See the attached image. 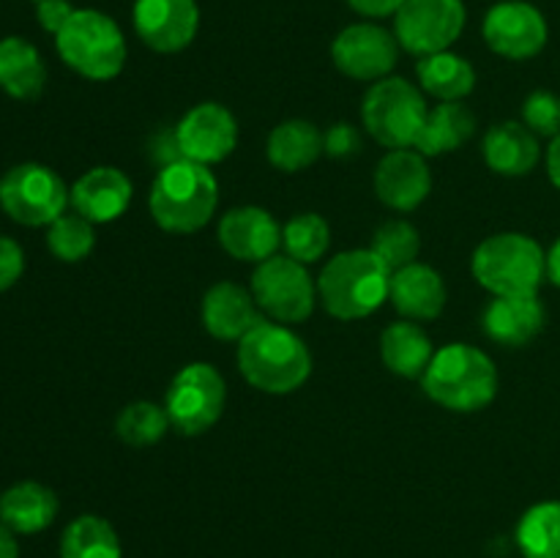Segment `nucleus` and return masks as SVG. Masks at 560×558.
I'll list each match as a JSON object with an SVG mask.
<instances>
[{
	"instance_id": "obj_1",
	"label": "nucleus",
	"mask_w": 560,
	"mask_h": 558,
	"mask_svg": "<svg viewBox=\"0 0 560 558\" xmlns=\"http://www.w3.org/2000/svg\"><path fill=\"white\" fill-rule=\"evenodd\" d=\"M219 184L208 164L178 159L156 173L148 195L153 219L162 230L175 235L202 230L217 213Z\"/></svg>"
},
{
	"instance_id": "obj_2",
	"label": "nucleus",
	"mask_w": 560,
	"mask_h": 558,
	"mask_svg": "<svg viewBox=\"0 0 560 558\" xmlns=\"http://www.w3.org/2000/svg\"><path fill=\"white\" fill-rule=\"evenodd\" d=\"M392 288V271L372 249L339 252L317 279V299L339 321H361L383 306Z\"/></svg>"
},
{
	"instance_id": "obj_3",
	"label": "nucleus",
	"mask_w": 560,
	"mask_h": 558,
	"mask_svg": "<svg viewBox=\"0 0 560 558\" xmlns=\"http://www.w3.org/2000/svg\"><path fill=\"white\" fill-rule=\"evenodd\" d=\"M238 367L260 392L290 394L310 377L312 353L288 326L262 321L238 342Z\"/></svg>"
},
{
	"instance_id": "obj_4",
	"label": "nucleus",
	"mask_w": 560,
	"mask_h": 558,
	"mask_svg": "<svg viewBox=\"0 0 560 558\" xmlns=\"http://www.w3.org/2000/svg\"><path fill=\"white\" fill-rule=\"evenodd\" d=\"M421 381L427 397L457 414L487 408L498 394L495 361L468 342H454L435 350Z\"/></svg>"
},
{
	"instance_id": "obj_5",
	"label": "nucleus",
	"mask_w": 560,
	"mask_h": 558,
	"mask_svg": "<svg viewBox=\"0 0 560 558\" xmlns=\"http://www.w3.org/2000/svg\"><path fill=\"white\" fill-rule=\"evenodd\" d=\"M474 277L492 295L539 293L547 277V255L525 233H498L474 252Z\"/></svg>"
},
{
	"instance_id": "obj_6",
	"label": "nucleus",
	"mask_w": 560,
	"mask_h": 558,
	"mask_svg": "<svg viewBox=\"0 0 560 558\" xmlns=\"http://www.w3.org/2000/svg\"><path fill=\"white\" fill-rule=\"evenodd\" d=\"M55 47L66 66L88 80H113L124 71L126 38L113 16L96 9H77L63 31L55 36Z\"/></svg>"
},
{
	"instance_id": "obj_7",
	"label": "nucleus",
	"mask_w": 560,
	"mask_h": 558,
	"mask_svg": "<svg viewBox=\"0 0 560 558\" xmlns=\"http://www.w3.org/2000/svg\"><path fill=\"white\" fill-rule=\"evenodd\" d=\"M427 102L419 88L405 77H383L366 91L361 104V120L366 131L375 137L381 146L392 148H413L421 126L427 120Z\"/></svg>"
},
{
	"instance_id": "obj_8",
	"label": "nucleus",
	"mask_w": 560,
	"mask_h": 558,
	"mask_svg": "<svg viewBox=\"0 0 560 558\" xmlns=\"http://www.w3.org/2000/svg\"><path fill=\"white\" fill-rule=\"evenodd\" d=\"M69 202L71 189L47 164H16L0 178V208L27 228L52 224Z\"/></svg>"
},
{
	"instance_id": "obj_9",
	"label": "nucleus",
	"mask_w": 560,
	"mask_h": 558,
	"mask_svg": "<svg viewBox=\"0 0 560 558\" xmlns=\"http://www.w3.org/2000/svg\"><path fill=\"white\" fill-rule=\"evenodd\" d=\"M224 403H228V386L217 367L208 361H195L173 377L164 410L170 416V425L180 435H202L222 419Z\"/></svg>"
},
{
	"instance_id": "obj_10",
	"label": "nucleus",
	"mask_w": 560,
	"mask_h": 558,
	"mask_svg": "<svg viewBox=\"0 0 560 558\" xmlns=\"http://www.w3.org/2000/svg\"><path fill=\"white\" fill-rule=\"evenodd\" d=\"M252 295L277 323H301L315 310L317 284L312 282L304 263L290 255H273L257 263L252 274Z\"/></svg>"
},
{
	"instance_id": "obj_11",
	"label": "nucleus",
	"mask_w": 560,
	"mask_h": 558,
	"mask_svg": "<svg viewBox=\"0 0 560 558\" xmlns=\"http://www.w3.org/2000/svg\"><path fill=\"white\" fill-rule=\"evenodd\" d=\"M465 20L463 0H405L394 14V36L410 55L427 58L446 53L463 33Z\"/></svg>"
},
{
	"instance_id": "obj_12",
	"label": "nucleus",
	"mask_w": 560,
	"mask_h": 558,
	"mask_svg": "<svg viewBox=\"0 0 560 558\" xmlns=\"http://www.w3.org/2000/svg\"><path fill=\"white\" fill-rule=\"evenodd\" d=\"M399 42L386 27L359 22L348 25L331 44V58L342 74L353 80H383L397 66Z\"/></svg>"
},
{
	"instance_id": "obj_13",
	"label": "nucleus",
	"mask_w": 560,
	"mask_h": 558,
	"mask_svg": "<svg viewBox=\"0 0 560 558\" xmlns=\"http://www.w3.org/2000/svg\"><path fill=\"white\" fill-rule=\"evenodd\" d=\"M485 38L492 53L509 60H528L547 44V20L525 0H503L485 16Z\"/></svg>"
},
{
	"instance_id": "obj_14",
	"label": "nucleus",
	"mask_w": 560,
	"mask_h": 558,
	"mask_svg": "<svg viewBox=\"0 0 560 558\" xmlns=\"http://www.w3.org/2000/svg\"><path fill=\"white\" fill-rule=\"evenodd\" d=\"M175 142L184 159L213 164L228 159L238 146V124L224 104L202 102L175 126Z\"/></svg>"
},
{
	"instance_id": "obj_15",
	"label": "nucleus",
	"mask_w": 560,
	"mask_h": 558,
	"mask_svg": "<svg viewBox=\"0 0 560 558\" xmlns=\"http://www.w3.org/2000/svg\"><path fill=\"white\" fill-rule=\"evenodd\" d=\"M200 27L197 0H137L135 31L156 53H180Z\"/></svg>"
},
{
	"instance_id": "obj_16",
	"label": "nucleus",
	"mask_w": 560,
	"mask_h": 558,
	"mask_svg": "<svg viewBox=\"0 0 560 558\" xmlns=\"http://www.w3.org/2000/svg\"><path fill=\"white\" fill-rule=\"evenodd\" d=\"M219 244L230 257L244 263H262L282 246V228L260 206L233 208L219 222Z\"/></svg>"
},
{
	"instance_id": "obj_17",
	"label": "nucleus",
	"mask_w": 560,
	"mask_h": 558,
	"mask_svg": "<svg viewBox=\"0 0 560 558\" xmlns=\"http://www.w3.org/2000/svg\"><path fill=\"white\" fill-rule=\"evenodd\" d=\"M432 189L427 156L416 148H397L381 159L375 170V191L394 211H413Z\"/></svg>"
},
{
	"instance_id": "obj_18",
	"label": "nucleus",
	"mask_w": 560,
	"mask_h": 558,
	"mask_svg": "<svg viewBox=\"0 0 560 558\" xmlns=\"http://www.w3.org/2000/svg\"><path fill=\"white\" fill-rule=\"evenodd\" d=\"M485 332L506 348H523L530 339L539 337L545 328L547 312L539 301V293L525 295H495L485 310Z\"/></svg>"
},
{
	"instance_id": "obj_19",
	"label": "nucleus",
	"mask_w": 560,
	"mask_h": 558,
	"mask_svg": "<svg viewBox=\"0 0 560 558\" xmlns=\"http://www.w3.org/2000/svg\"><path fill=\"white\" fill-rule=\"evenodd\" d=\"M131 181L118 167H93L71 186V206L88 222H113L129 208Z\"/></svg>"
},
{
	"instance_id": "obj_20",
	"label": "nucleus",
	"mask_w": 560,
	"mask_h": 558,
	"mask_svg": "<svg viewBox=\"0 0 560 558\" xmlns=\"http://www.w3.org/2000/svg\"><path fill=\"white\" fill-rule=\"evenodd\" d=\"M266 317L255 295L235 282H217L202 299V323L217 339H244Z\"/></svg>"
},
{
	"instance_id": "obj_21",
	"label": "nucleus",
	"mask_w": 560,
	"mask_h": 558,
	"mask_svg": "<svg viewBox=\"0 0 560 558\" xmlns=\"http://www.w3.org/2000/svg\"><path fill=\"white\" fill-rule=\"evenodd\" d=\"M388 299L394 301L397 312H402L410 321H432L446 306V284L432 266L410 263L392 274Z\"/></svg>"
},
{
	"instance_id": "obj_22",
	"label": "nucleus",
	"mask_w": 560,
	"mask_h": 558,
	"mask_svg": "<svg viewBox=\"0 0 560 558\" xmlns=\"http://www.w3.org/2000/svg\"><path fill=\"white\" fill-rule=\"evenodd\" d=\"M485 159L492 173L509 175H528L539 164L541 148L534 131L517 120L495 124L485 135Z\"/></svg>"
},
{
	"instance_id": "obj_23",
	"label": "nucleus",
	"mask_w": 560,
	"mask_h": 558,
	"mask_svg": "<svg viewBox=\"0 0 560 558\" xmlns=\"http://www.w3.org/2000/svg\"><path fill=\"white\" fill-rule=\"evenodd\" d=\"M58 518V496L38 481H20L0 496V523L14 534H38Z\"/></svg>"
},
{
	"instance_id": "obj_24",
	"label": "nucleus",
	"mask_w": 560,
	"mask_h": 558,
	"mask_svg": "<svg viewBox=\"0 0 560 558\" xmlns=\"http://www.w3.org/2000/svg\"><path fill=\"white\" fill-rule=\"evenodd\" d=\"M323 151H326L323 131L304 118L284 120L268 137V162L282 173H299L310 167Z\"/></svg>"
},
{
	"instance_id": "obj_25",
	"label": "nucleus",
	"mask_w": 560,
	"mask_h": 558,
	"mask_svg": "<svg viewBox=\"0 0 560 558\" xmlns=\"http://www.w3.org/2000/svg\"><path fill=\"white\" fill-rule=\"evenodd\" d=\"M47 82V66L27 38L9 36L0 42V88L9 96L36 98Z\"/></svg>"
},
{
	"instance_id": "obj_26",
	"label": "nucleus",
	"mask_w": 560,
	"mask_h": 558,
	"mask_svg": "<svg viewBox=\"0 0 560 558\" xmlns=\"http://www.w3.org/2000/svg\"><path fill=\"white\" fill-rule=\"evenodd\" d=\"M474 131L476 118L465 104L443 102L427 113V120L421 126L419 137H416L413 148L424 156H443V153L463 148L474 137Z\"/></svg>"
},
{
	"instance_id": "obj_27",
	"label": "nucleus",
	"mask_w": 560,
	"mask_h": 558,
	"mask_svg": "<svg viewBox=\"0 0 560 558\" xmlns=\"http://www.w3.org/2000/svg\"><path fill=\"white\" fill-rule=\"evenodd\" d=\"M383 364L402 377H421L430 367L435 348L421 326L413 321H397L381 337Z\"/></svg>"
},
{
	"instance_id": "obj_28",
	"label": "nucleus",
	"mask_w": 560,
	"mask_h": 558,
	"mask_svg": "<svg viewBox=\"0 0 560 558\" xmlns=\"http://www.w3.org/2000/svg\"><path fill=\"white\" fill-rule=\"evenodd\" d=\"M416 74H419L421 88L441 102H459L476 85L474 66L463 55H454L448 49L421 58L416 66Z\"/></svg>"
},
{
	"instance_id": "obj_29",
	"label": "nucleus",
	"mask_w": 560,
	"mask_h": 558,
	"mask_svg": "<svg viewBox=\"0 0 560 558\" xmlns=\"http://www.w3.org/2000/svg\"><path fill=\"white\" fill-rule=\"evenodd\" d=\"M60 558H124L113 525L96 514H82L60 536Z\"/></svg>"
},
{
	"instance_id": "obj_30",
	"label": "nucleus",
	"mask_w": 560,
	"mask_h": 558,
	"mask_svg": "<svg viewBox=\"0 0 560 558\" xmlns=\"http://www.w3.org/2000/svg\"><path fill=\"white\" fill-rule=\"evenodd\" d=\"M517 547L525 558H560V501L536 503L520 518Z\"/></svg>"
},
{
	"instance_id": "obj_31",
	"label": "nucleus",
	"mask_w": 560,
	"mask_h": 558,
	"mask_svg": "<svg viewBox=\"0 0 560 558\" xmlns=\"http://www.w3.org/2000/svg\"><path fill=\"white\" fill-rule=\"evenodd\" d=\"M328 244H331V228H328V222L320 213H295L282 228L284 255L304 263V266L320 260L326 255Z\"/></svg>"
},
{
	"instance_id": "obj_32",
	"label": "nucleus",
	"mask_w": 560,
	"mask_h": 558,
	"mask_svg": "<svg viewBox=\"0 0 560 558\" xmlns=\"http://www.w3.org/2000/svg\"><path fill=\"white\" fill-rule=\"evenodd\" d=\"M170 427V416L162 405L156 403H131L120 410L118 421H115V430L118 438L129 446H151V443L162 441L164 432Z\"/></svg>"
},
{
	"instance_id": "obj_33",
	"label": "nucleus",
	"mask_w": 560,
	"mask_h": 558,
	"mask_svg": "<svg viewBox=\"0 0 560 558\" xmlns=\"http://www.w3.org/2000/svg\"><path fill=\"white\" fill-rule=\"evenodd\" d=\"M96 244L93 222H88L80 213H60L47 230V246L58 260L80 263L85 260Z\"/></svg>"
},
{
	"instance_id": "obj_34",
	"label": "nucleus",
	"mask_w": 560,
	"mask_h": 558,
	"mask_svg": "<svg viewBox=\"0 0 560 558\" xmlns=\"http://www.w3.org/2000/svg\"><path fill=\"white\" fill-rule=\"evenodd\" d=\"M370 249L375 252V255L386 263L388 271L394 274L399 271V268L416 263V257H419V230L410 222H402V219H392V222H386L383 228H377Z\"/></svg>"
},
{
	"instance_id": "obj_35",
	"label": "nucleus",
	"mask_w": 560,
	"mask_h": 558,
	"mask_svg": "<svg viewBox=\"0 0 560 558\" xmlns=\"http://www.w3.org/2000/svg\"><path fill=\"white\" fill-rule=\"evenodd\" d=\"M523 120L536 137L560 135V96L550 91H534L523 104Z\"/></svg>"
},
{
	"instance_id": "obj_36",
	"label": "nucleus",
	"mask_w": 560,
	"mask_h": 558,
	"mask_svg": "<svg viewBox=\"0 0 560 558\" xmlns=\"http://www.w3.org/2000/svg\"><path fill=\"white\" fill-rule=\"evenodd\" d=\"M25 271V252L9 235H0V293L16 284Z\"/></svg>"
},
{
	"instance_id": "obj_37",
	"label": "nucleus",
	"mask_w": 560,
	"mask_h": 558,
	"mask_svg": "<svg viewBox=\"0 0 560 558\" xmlns=\"http://www.w3.org/2000/svg\"><path fill=\"white\" fill-rule=\"evenodd\" d=\"M323 140H326L328 156H339V159L353 156V153H359L361 148L359 131H355L350 124H334L331 129L323 135Z\"/></svg>"
},
{
	"instance_id": "obj_38",
	"label": "nucleus",
	"mask_w": 560,
	"mask_h": 558,
	"mask_svg": "<svg viewBox=\"0 0 560 558\" xmlns=\"http://www.w3.org/2000/svg\"><path fill=\"white\" fill-rule=\"evenodd\" d=\"M74 11L77 9H71L69 0H42V3H36L38 25L47 33H52V36H58L63 31V25L71 20Z\"/></svg>"
},
{
	"instance_id": "obj_39",
	"label": "nucleus",
	"mask_w": 560,
	"mask_h": 558,
	"mask_svg": "<svg viewBox=\"0 0 560 558\" xmlns=\"http://www.w3.org/2000/svg\"><path fill=\"white\" fill-rule=\"evenodd\" d=\"M364 16H392L402 9L405 0H348Z\"/></svg>"
},
{
	"instance_id": "obj_40",
	"label": "nucleus",
	"mask_w": 560,
	"mask_h": 558,
	"mask_svg": "<svg viewBox=\"0 0 560 558\" xmlns=\"http://www.w3.org/2000/svg\"><path fill=\"white\" fill-rule=\"evenodd\" d=\"M547 175L560 189V135L552 137L550 148H547Z\"/></svg>"
},
{
	"instance_id": "obj_41",
	"label": "nucleus",
	"mask_w": 560,
	"mask_h": 558,
	"mask_svg": "<svg viewBox=\"0 0 560 558\" xmlns=\"http://www.w3.org/2000/svg\"><path fill=\"white\" fill-rule=\"evenodd\" d=\"M0 558H20V547H16L14 531L3 523H0Z\"/></svg>"
},
{
	"instance_id": "obj_42",
	"label": "nucleus",
	"mask_w": 560,
	"mask_h": 558,
	"mask_svg": "<svg viewBox=\"0 0 560 558\" xmlns=\"http://www.w3.org/2000/svg\"><path fill=\"white\" fill-rule=\"evenodd\" d=\"M547 279H550L556 288H560V239L552 244V249L547 252Z\"/></svg>"
},
{
	"instance_id": "obj_43",
	"label": "nucleus",
	"mask_w": 560,
	"mask_h": 558,
	"mask_svg": "<svg viewBox=\"0 0 560 558\" xmlns=\"http://www.w3.org/2000/svg\"><path fill=\"white\" fill-rule=\"evenodd\" d=\"M33 3H42V0H33Z\"/></svg>"
}]
</instances>
